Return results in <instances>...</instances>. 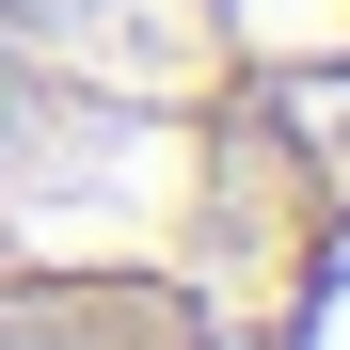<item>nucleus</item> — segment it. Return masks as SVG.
I'll use <instances>...</instances> for the list:
<instances>
[{
    "mask_svg": "<svg viewBox=\"0 0 350 350\" xmlns=\"http://www.w3.org/2000/svg\"><path fill=\"white\" fill-rule=\"evenodd\" d=\"M0 350H350V0H0Z\"/></svg>",
    "mask_w": 350,
    "mask_h": 350,
    "instance_id": "1",
    "label": "nucleus"
}]
</instances>
